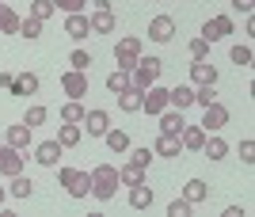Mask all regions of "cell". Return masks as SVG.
Masks as SVG:
<instances>
[{
  "mask_svg": "<svg viewBox=\"0 0 255 217\" xmlns=\"http://www.w3.org/2000/svg\"><path fill=\"white\" fill-rule=\"evenodd\" d=\"M191 210H194V206H191V202H187L183 195L168 202V217H191Z\"/></svg>",
  "mask_w": 255,
  "mask_h": 217,
  "instance_id": "36",
  "label": "cell"
},
{
  "mask_svg": "<svg viewBox=\"0 0 255 217\" xmlns=\"http://www.w3.org/2000/svg\"><path fill=\"white\" fill-rule=\"evenodd\" d=\"M4 202H8V187H0V206H4Z\"/></svg>",
  "mask_w": 255,
  "mask_h": 217,
  "instance_id": "46",
  "label": "cell"
},
{
  "mask_svg": "<svg viewBox=\"0 0 255 217\" xmlns=\"http://www.w3.org/2000/svg\"><path fill=\"white\" fill-rule=\"evenodd\" d=\"M126 84H129V73H118V69H115V73L107 76V88H111L115 96H118V92H122V88H126Z\"/></svg>",
  "mask_w": 255,
  "mask_h": 217,
  "instance_id": "41",
  "label": "cell"
},
{
  "mask_svg": "<svg viewBox=\"0 0 255 217\" xmlns=\"http://www.w3.org/2000/svg\"><path fill=\"white\" fill-rule=\"evenodd\" d=\"M88 27H92V34H115V11L111 8H96L92 15H88Z\"/></svg>",
  "mask_w": 255,
  "mask_h": 217,
  "instance_id": "13",
  "label": "cell"
},
{
  "mask_svg": "<svg viewBox=\"0 0 255 217\" xmlns=\"http://www.w3.org/2000/svg\"><path fill=\"white\" fill-rule=\"evenodd\" d=\"M61 141L53 137V141H42V145H34V160L42 164V168H57V160H61Z\"/></svg>",
  "mask_w": 255,
  "mask_h": 217,
  "instance_id": "12",
  "label": "cell"
},
{
  "mask_svg": "<svg viewBox=\"0 0 255 217\" xmlns=\"http://www.w3.org/2000/svg\"><path fill=\"white\" fill-rule=\"evenodd\" d=\"M229 118H233V114H229V107L213 99L210 107H202V122H198V126H202L206 133H221L225 126H229Z\"/></svg>",
  "mask_w": 255,
  "mask_h": 217,
  "instance_id": "4",
  "label": "cell"
},
{
  "mask_svg": "<svg viewBox=\"0 0 255 217\" xmlns=\"http://www.w3.org/2000/svg\"><path fill=\"white\" fill-rule=\"evenodd\" d=\"M11 80H15V76H11V73H4V69H0V88H11Z\"/></svg>",
  "mask_w": 255,
  "mask_h": 217,
  "instance_id": "45",
  "label": "cell"
},
{
  "mask_svg": "<svg viewBox=\"0 0 255 217\" xmlns=\"http://www.w3.org/2000/svg\"><path fill=\"white\" fill-rule=\"evenodd\" d=\"M65 34H69L73 42H80V38H88V34H92V27H88V15H84V11L65 15Z\"/></svg>",
  "mask_w": 255,
  "mask_h": 217,
  "instance_id": "15",
  "label": "cell"
},
{
  "mask_svg": "<svg viewBox=\"0 0 255 217\" xmlns=\"http://www.w3.org/2000/svg\"><path fill=\"white\" fill-rule=\"evenodd\" d=\"M42 27H46V23H42V19H31V15H27V19H19V34L27 38V42L42 38Z\"/></svg>",
  "mask_w": 255,
  "mask_h": 217,
  "instance_id": "33",
  "label": "cell"
},
{
  "mask_svg": "<svg viewBox=\"0 0 255 217\" xmlns=\"http://www.w3.org/2000/svg\"><path fill=\"white\" fill-rule=\"evenodd\" d=\"M229 57H233L236 65H252V46H233V50H229Z\"/></svg>",
  "mask_w": 255,
  "mask_h": 217,
  "instance_id": "42",
  "label": "cell"
},
{
  "mask_svg": "<svg viewBox=\"0 0 255 217\" xmlns=\"http://www.w3.org/2000/svg\"><path fill=\"white\" fill-rule=\"evenodd\" d=\"M168 107H171V110H187V107H194V88H191V84H175V88H168Z\"/></svg>",
  "mask_w": 255,
  "mask_h": 217,
  "instance_id": "14",
  "label": "cell"
},
{
  "mask_svg": "<svg viewBox=\"0 0 255 217\" xmlns=\"http://www.w3.org/2000/svg\"><path fill=\"white\" fill-rule=\"evenodd\" d=\"M88 4H96V0H88Z\"/></svg>",
  "mask_w": 255,
  "mask_h": 217,
  "instance_id": "48",
  "label": "cell"
},
{
  "mask_svg": "<svg viewBox=\"0 0 255 217\" xmlns=\"http://www.w3.org/2000/svg\"><path fill=\"white\" fill-rule=\"evenodd\" d=\"M202 152H206V160H225V156H229V141H225L221 133H206Z\"/></svg>",
  "mask_w": 255,
  "mask_h": 217,
  "instance_id": "19",
  "label": "cell"
},
{
  "mask_svg": "<svg viewBox=\"0 0 255 217\" xmlns=\"http://www.w3.org/2000/svg\"><path fill=\"white\" fill-rule=\"evenodd\" d=\"M46 114H50V110H46L42 103H34V107H27V114H23V122H27V126H31V130H34V126H42V122H46Z\"/></svg>",
  "mask_w": 255,
  "mask_h": 217,
  "instance_id": "35",
  "label": "cell"
},
{
  "mask_svg": "<svg viewBox=\"0 0 255 217\" xmlns=\"http://www.w3.org/2000/svg\"><path fill=\"white\" fill-rule=\"evenodd\" d=\"M38 84H42V80H38V76L34 73H19L15 76V80H11V96H34V92H38Z\"/></svg>",
  "mask_w": 255,
  "mask_h": 217,
  "instance_id": "20",
  "label": "cell"
},
{
  "mask_svg": "<svg viewBox=\"0 0 255 217\" xmlns=\"http://www.w3.org/2000/svg\"><path fill=\"white\" fill-rule=\"evenodd\" d=\"M191 84H217V65L210 61H191Z\"/></svg>",
  "mask_w": 255,
  "mask_h": 217,
  "instance_id": "17",
  "label": "cell"
},
{
  "mask_svg": "<svg viewBox=\"0 0 255 217\" xmlns=\"http://www.w3.org/2000/svg\"><path fill=\"white\" fill-rule=\"evenodd\" d=\"M53 8L65 11V15H73V11H84L88 8V0H53Z\"/></svg>",
  "mask_w": 255,
  "mask_h": 217,
  "instance_id": "40",
  "label": "cell"
},
{
  "mask_svg": "<svg viewBox=\"0 0 255 217\" xmlns=\"http://www.w3.org/2000/svg\"><path fill=\"white\" fill-rule=\"evenodd\" d=\"M57 179L69 191V198H88V191H92V172H84V168H61Z\"/></svg>",
  "mask_w": 255,
  "mask_h": 217,
  "instance_id": "3",
  "label": "cell"
},
{
  "mask_svg": "<svg viewBox=\"0 0 255 217\" xmlns=\"http://www.w3.org/2000/svg\"><path fill=\"white\" fill-rule=\"evenodd\" d=\"M240 160H244V164H255V141H252V137H244V141H240Z\"/></svg>",
  "mask_w": 255,
  "mask_h": 217,
  "instance_id": "43",
  "label": "cell"
},
{
  "mask_svg": "<svg viewBox=\"0 0 255 217\" xmlns=\"http://www.w3.org/2000/svg\"><path fill=\"white\" fill-rule=\"evenodd\" d=\"M61 122H76V126H80V122H84V103H80V99H69L61 107Z\"/></svg>",
  "mask_w": 255,
  "mask_h": 217,
  "instance_id": "32",
  "label": "cell"
},
{
  "mask_svg": "<svg viewBox=\"0 0 255 217\" xmlns=\"http://www.w3.org/2000/svg\"><path fill=\"white\" fill-rule=\"evenodd\" d=\"M152 4H160V0H152Z\"/></svg>",
  "mask_w": 255,
  "mask_h": 217,
  "instance_id": "49",
  "label": "cell"
},
{
  "mask_svg": "<svg viewBox=\"0 0 255 217\" xmlns=\"http://www.w3.org/2000/svg\"><path fill=\"white\" fill-rule=\"evenodd\" d=\"M80 137H84V130H80L76 122H65L61 130H57V141H61V149H73V145H80Z\"/></svg>",
  "mask_w": 255,
  "mask_h": 217,
  "instance_id": "26",
  "label": "cell"
},
{
  "mask_svg": "<svg viewBox=\"0 0 255 217\" xmlns=\"http://www.w3.org/2000/svg\"><path fill=\"white\" fill-rule=\"evenodd\" d=\"M179 152H183L179 137H164V133H160L156 141H152V156H179Z\"/></svg>",
  "mask_w": 255,
  "mask_h": 217,
  "instance_id": "23",
  "label": "cell"
},
{
  "mask_svg": "<svg viewBox=\"0 0 255 217\" xmlns=\"http://www.w3.org/2000/svg\"><path fill=\"white\" fill-rule=\"evenodd\" d=\"M149 175H145V168H137V164H122L118 168V183H126V187H137V183H145Z\"/></svg>",
  "mask_w": 255,
  "mask_h": 217,
  "instance_id": "25",
  "label": "cell"
},
{
  "mask_svg": "<svg viewBox=\"0 0 255 217\" xmlns=\"http://www.w3.org/2000/svg\"><path fill=\"white\" fill-rule=\"evenodd\" d=\"M156 122H160V133H164V137H179L183 126H187V122H183V110H171V107L160 110Z\"/></svg>",
  "mask_w": 255,
  "mask_h": 217,
  "instance_id": "11",
  "label": "cell"
},
{
  "mask_svg": "<svg viewBox=\"0 0 255 217\" xmlns=\"http://www.w3.org/2000/svg\"><path fill=\"white\" fill-rule=\"evenodd\" d=\"M149 206H152V187H149V179L137 183V187H129V210H149Z\"/></svg>",
  "mask_w": 255,
  "mask_h": 217,
  "instance_id": "21",
  "label": "cell"
},
{
  "mask_svg": "<svg viewBox=\"0 0 255 217\" xmlns=\"http://www.w3.org/2000/svg\"><path fill=\"white\" fill-rule=\"evenodd\" d=\"M0 145H4V133H0Z\"/></svg>",
  "mask_w": 255,
  "mask_h": 217,
  "instance_id": "47",
  "label": "cell"
},
{
  "mask_svg": "<svg viewBox=\"0 0 255 217\" xmlns=\"http://www.w3.org/2000/svg\"><path fill=\"white\" fill-rule=\"evenodd\" d=\"M141 96H145V92H141L137 84H126L118 92V107L126 110V114H133V110H141Z\"/></svg>",
  "mask_w": 255,
  "mask_h": 217,
  "instance_id": "18",
  "label": "cell"
},
{
  "mask_svg": "<svg viewBox=\"0 0 255 217\" xmlns=\"http://www.w3.org/2000/svg\"><path fill=\"white\" fill-rule=\"evenodd\" d=\"M61 88L69 99H84L88 96V73H80V69H65L61 73Z\"/></svg>",
  "mask_w": 255,
  "mask_h": 217,
  "instance_id": "5",
  "label": "cell"
},
{
  "mask_svg": "<svg viewBox=\"0 0 255 217\" xmlns=\"http://www.w3.org/2000/svg\"><path fill=\"white\" fill-rule=\"evenodd\" d=\"M149 38L152 42H171V38H175V19H171V15H152L149 19Z\"/></svg>",
  "mask_w": 255,
  "mask_h": 217,
  "instance_id": "8",
  "label": "cell"
},
{
  "mask_svg": "<svg viewBox=\"0 0 255 217\" xmlns=\"http://www.w3.org/2000/svg\"><path fill=\"white\" fill-rule=\"evenodd\" d=\"M233 31H236L233 15H213L210 19V42H221L225 34H233Z\"/></svg>",
  "mask_w": 255,
  "mask_h": 217,
  "instance_id": "22",
  "label": "cell"
},
{
  "mask_svg": "<svg viewBox=\"0 0 255 217\" xmlns=\"http://www.w3.org/2000/svg\"><path fill=\"white\" fill-rule=\"evenodd\" d=\"M141 110H149L152 118H156L160 110H168V88H160V84L145 88V96H141Z\"/></svg>",
  "mask_w": 255,
  "mask_h": 217,
  "instance_id": "6",
  "label": "cell"
},
{
  "mask_svg": "<svg viewBox=\"0 0 255 217\" xmlns=\"http://www.w3.org/2000/svg\"><path fill=\"white\" fill-rule=\"evenodd\" d=\"M160 73H164V61H160V57H137V65L129 73V84H137L141 92H145V88H152L160 80Z\"/></svg>",
  "mask_w": 255,
  "mask_h": 217,
  "instance_id": "2",
  "label": "cell"
},
{
  "mask_svg": "<svg viewBox=\"0 0 255 217\" xmlns=\"http://www.w3.org/2000/svg\"><path fill=\"white\" fill-rule=\"evenodd\" d=\"M31 141H34V130L27 126V122H19V126H8V130H4V145H11V149H19V152L31 149Z\"/></svg>",
  "mask_w": 255,
  "mask_h": 217,
  "instance_id": "7",
  "label": "cell"
},
{
  "mask_svg": "<svg viewBox=\"0 0 255 217\" xmlns=\"http://www.w3.org/2000/svg\"><path fill=\"white\" fill-rule=\"evenodd\" d=\"M88 195L99 198V202H111L118 195V168L115 164H96L92 168V191Z\"/></svg>",
  "mask_w": 255,
  "mask_h": 217,
  "instance_id": "1",
  "label": "cell"
},
{
  "mask_svg": "<svg viewBox=\"0 0 255 217\" xmlns=\"http://www.w3.org/2000/svg\"><path fill=\"white\" fill-rule=\"evenodd\" d=\"M0 34H19V15L0 0Z\"/></svg>",
  "mask_w": 255,
  "mask_h": 217,
  "instance_id": "28",
  "label": "cell"
},
{
  "mask_svg": "<svg viewBox=\"0 0 255 217\" xmlns=\"http://www.w3.org/2000/svg\"><path fill=\"white\" fill-rule=\"evenodd\" d=\"M213 99H217V84H198L194 88V103H198V107H210Z\"/></svg>",
  "mask_w": 255,
  "mask_h": 217,
  "instance_id": "34",
  "label": "cell"
},
{
  "mask_svg": "<svg viewBox=\"0 0 255 217\" xmlns=\"http://www.w3.org/2000/svg\"><path fill=\"white\" fill-rule=\"evenodd\" d=\"M23 156L27 152H19V149H11V145H0V175H19L23 172Z\"/></svg>",
  "mask_w": 255,
  "mask_h": 217,
  "instance_id": "10",
  "label": "cell"
},
{
  "mask_svg": "<svg viewBox=\"0 0 255 217\" xmlns=\"http://www.w3.org/2000/svg\"><path fill=\"white\" fill-rule=\"evenodd\" d=\"M69 65L88 73V69H92V54H88V50H73V54H69Z\"/></svg>",
  "mask_w": 255,
  "mask_h": 217,
  "instance_id": "37",
  "label": "cell"
},
{
  "mask_svg": "<svg viewBox=\"0 0 255 217\" xmlns=\"http://www.w3.org/2000/svg\"><path fill=\"white\" fill-rule=\"evenodd\" d=\"M179 145H183L187 152H202V145H206V130H202V126H183Z\"/></svg>",
  "mask_w": 255,
  "mask_h": 217,
  "instance_id": "16",
  "label": "cell"
},
{
  "mask_svg": "<svg viewBox=\"0 0 255 217\" xmlns=\"http://www.w3.org/2000/svg\"><path fill=\"white\" fill-rule=\"evenodd\" d=\"M206 195H210V187H206L202 179H191V183L183 187V198H187L191 206H198V202H206Z\"/></svg>",
  "mask_w": 255,
  "mask_h": 217,
  "instance_id": "29",
  "label": "cell"
},
{
  "mask_svg": "<svg viewBox=\"0 0 255 217\" xmlns=\"http://www.w3.org/2000/svg\"><path fill=\"white\" fill-rule=\"evenodd\" d=\"M53 11H57V8H53V0H31V8H27V15H31V19H53Z\"/></svg>",
  "mask_w": 255,
  "mask_h": 217,
  "instance_id": "30",
  "label": "cell"
},
{
  "mask_svg": "<svg viewBox=\"0 0 255 217\" xmlns=\"http://www.w3.org/2000/svg\"><path fill=\"white\" fill-rule=\"evenodd\" d=\"M80 130H88V137H103V133L111 130V114H107V110H84Z\"/></svg>",
  "mask_w": 255,
  "mask_h": 217,
  "instance_id": "9",
  "label": "cell"
},
{
  "mask_svg": "<svg viewBox=\"0 0 255 217\" xmlns=\"http://www.w3.org/2000/svg\"><path fill=\"white\" fill-rule=\"evenodd\" d=\"M115 54H129V57H141V38L137 34H122L115 46Z\"/></svg>",
  "mask_w": 255,
  "mask_h": 217,
  "instance_id": "31",
  "label": "cell"
},
{
  "mask_svg": "<svg viewBox=\"0 0 255 217\" xmlns=\"http://www.w3.org/2000/svg\"><path fill=\"white\" fill-rule=\"evenodd\" d=\"M233 8H236V11H244V15H252L255 0H233Z\"/></svg>",
  "mask_w": 255,
  "mask_h": 217,
  "instance_id": "44",
  "label": "cell"
},
{
  "mask_svg": "<svg viewBox=\"0 0 255 217\" xmlns=\"http://www.w3.org/2000/svg\"><path fill=\"white\" fill-rule=\"evenodd\" d=\"M187 50H191V61H206L210 42H206V38H191V46H187Z\"/></svg>",
  "mask_w": 255,
  "mask_h": 217,
  "instance_id": "38",
  "label": "cell"
},
{
  "mask_svg": "<svg viewBox=\"0 0 255 217\" xmlns=\"http://www.w3.org/2000/svg\"><path fill=\"white\" fill-rule=\"evenodd\" d=\"M103 141H107V149H111V152H126V149H129V133L111 126V130L103 133Z\"/></svg>",
  "mask_w": 255,
  "mask_h": 217,
  "instance_id": "27",
  "label": "cell"
},
{
  "mask_svg": "<svg viewBox=\"0 0 255 217\" xmlns=\"http://www.w3.org/2000/svg\"><path fill=\"white\" fill-rule=\"evenodd\" d=\"M126 152H129V164H137V168H149L152 149H145V145H141V149H126Z\"/></svg>",
  "mask_w": 255,
  "mask_h": 217,
  "instance_id": "39",
  "label": "cell"
},
{
  "mask_svg": "<svg viewBox=\"0 0 255 217\" xmlns=\"http://www.w3.org/2000/svg\"><path fill=\"white\" fill-rule=\"evenodd\" d=\"M34 195V183L27 179V175H11V183H8V198H31Z\"/></svg>",
  "mask_w": 255,
  "mask_h": 217,
  "instance_id": "24",
  "label": "cell"
}]
</instances>
